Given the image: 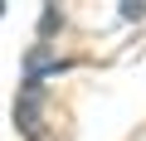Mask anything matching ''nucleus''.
I'll return each mask as SVG.
<instances>
[{"label":"nucleus","instance_id":"nucleus-1","mask_svg":"<svg viewBox=\"0 0 146 141\" xmlns=\"http://www.w3.org/2000/svg\"><path fill=\"white\" fill-rule=\"evenodd\" d=\"M58 24H63V15H58V10L49 5V10H44V20H39V34H54Z\"/></svg>","mask_w":146,"mask_h":141}]
</instances>
